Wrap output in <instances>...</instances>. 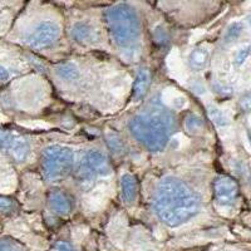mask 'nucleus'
Listing matches in <instances>:
<instances>
[{
  "mask_svg": "<svg viewBox=\"0 0 251 251\" xmlns=\"http://www.w3.org/2000/svg\"><path fill=\"white\" fill-rule=\"evenodd\" d=\"M17 211V202L12 197L0 196V212L1 214L10 215Z\"/></svg>",
  "mask_w": 251,
  "mask_h": 251,
  "instance_id": "20",
  "label": "nucleus"
},
{
  "mask_svg": "<svg viewBox=\"0 0 251 251\" xmlns=\"http://www.w3.org/2000/svg\"><path fill=\"white\" fill-rule=\"evenodd\" d=\"M15 138H17V136H14L10 131L0 128V150L9 151L13 143H14Z\"/></svg>",
  "mask_w": 251,
  "mask_h": 251,
  "instance_id": "19",
  "label": "nucleus"
},
{
  "mask_svg": "<svg viewBox=\"0 0 251 251\" xmlns=\"http://www.w3.org/2000/svg\"><path fill=\"white\" fill-rule=\"evenodd\" d=\"M244 33V24L240 23V22H234L226 28L225 34H224V42L226 44H232L235 43L237 39H240V37L243 35Z\"/></svg>",
  "mask_w": 251,
  "mask_h": 251,
  "instance_id": "16",
  "label": "nucleus"
},
{
  "mask_svg": "<svg viewBox=\"0 0 251 251\" xmlns=\"http://www.w3.org/2000/svg\"><path fill=\"white\" fill-rule=\"evenodd\" d=\"M140 186H138L137 177L132 174H125L121 178V192L122 199L126 203L133 205L138 199L140 194Z\"/></svg>",
  "mask_w": 251,
  "mask_h": 251,
  "instance_id": "10",
  "label": "nucleus"
},
{
  "mask_svg": "<svg viewBox=\"0 0 251 251\" xmlns=\"http://www.w3.org/2000/svg\"><path fill=\"white\" fill-rule=\"evenodd\" d=\"M72 37L77 43L83 44V46H88L97 42L98 33L94 29L92 24L87 22H75L72 25Z\"/></svg>",
  "mask_w": 251,
  "mask_h": 251,
  "instance_id": "9",
  "label": "nucleus"
},
{
  "mask_svg": "<svg viewBox=\"0 0 251 251\" xmlns=\"http://www.w3.org/2000/svg\"><path fill=\"white\" fill-rule=\"evenodd\" d=\"M174 127L175 120L171 112L156 104L136 114L128 123V129L134 140L151 152L166 149Z\"/></svg>",
  "mask_w": 251,
  "mask_h": 251,
  "instance_id": "2",
  "label": "nucleus"
},
{
  "mask_svg": "<svg viewBox=\"0 0 251 251\" xmlns=\"http://www.w3.org/2000/svg\"><path fill=\"white\" fill-rule=\"evenodd\" d=\"M9 71L5 67L0 66V83H4L9 79Z\"/></svg>",
  "mask_w": 251,
  "mask_h": 251,
  "instance_id": "25",
  "label": "nucleus"
},
{
  "mask_svg": "<svg viewBox=\"0 0 251 251\" xmlns=\"http://www.w3.org/2000/svg\"><path fill=\"white\" fill-rule=\"evenodd\" d=\"M150 84H151V75H150V71L146 68L140 69L137 73V77H136V80H134L132 98L136 102L143 100L146 94L149 93Z\"/></svg>",
  "mask_w": 251,
  "mask_h": 251,
  "instance_id": "11",
  "label": "nucleus"
},
{
  "mask_svg": "<svg viewBox=\"0 0 251 251\" xmlns=\"http://www.w3.org/2000/svg\"><path fill=\"white\" fill-rule=\"evenodd\" d=\"M60 37V28L53 20H43L34 24L26 34V44L35 50H44L54 46Z\"/></svg>",
  "mask_w": 251,
  "mask_h": 251,
  "instance_id": "5",
  "label": "nucleus"
},
{
  "mask_svg": "<svg viewBox=\"0 0 251 251\" xmlns=\"http://www.w3.org/2000/svg\"><path fill=\"white\" fill-rule=\"evenodd\" d=\"M111 172L108 157L100 150H91L83 156L79 165V181L82 182H91L96 177L106 176Z\"/></svg>",
  "mask_w": 251,
  "mask_h": 251,
  "instance_id": "6",
  "label": "nucleus"
},
{
  "mask_svg": "<svg viewBox=\"0 0 251 251\" xmlns=\"http://www.w3.org/2000/svg\"><path fill=\"white\" fill-rule=\"evenodd\" d=\"M106 23L123 57L136 59L141 51V20L137 12L129 4H114L106 12Z\"/></svg>",
  "mask_w": 251,
  "mask_h": 251,
  "instance_id": "3",
  "label": "nucleus"
},
{
  "mask_svg": "<svg viewBox=\"0 0 251 251\" xmlns=\"http://www.w3.org/2000/svg\"><path fill=\"white\" fill-rule=\"evenodd\" d=\"M208 116H210V118H211V121L214 122V125L216 126L217 128L226 129L228 127V125H230L228 118L226 117L225 113L220 108H217L216 106L208 107Z\"/></svg>",
  "mask_w": 251,
  "mask_h": 251,
  "instance_id": "18",
  "label": "nucleus"
},
{
  "mask_svg": "<svg viewBox=\"0 0 251 251\" xmlns=\"http://www.w3.org/2000/svg\"><path fill=\"white\" fill-rule=\"evenodd\" d=\"M48 206L50 211L59 216H67L75 207V201L68 192L63 190H54L48 196Z\"/></svg>",
  "mask_w": 251,
  "mask_h": 251,
  "instance_id": "8",
  "label": "nucleus"
},
{
  "mask_svg": "<svg viewBox=\"0 0 251 251\" xmlns=\"http://www.w3.org/2000/svg\"><path fill=\"white\" fill-rule=\"evenodd\" d=\"M249 55H250V47H249V44H245V46L241 47V48L235 53V58H234L235 66L236 67L244 66V63L249 59Z\"/></svg>",
  "mask_w": 251,
  "mask_h": 251,
  "instance_id": "21",
  "label": "nucleus"
},
{
  "mask_svg": "<svg viewBox=\"0 0 251 251\" xmlns=\"http://www.w3.org/2000/svg\"><path fill=\"white\" fill-rule=\"evenodd\" d=\"M208 59H210V51L207 48L203 47H197L192 49V51L188 54V67L195 72L203 71L207 66Z\"/></svg>",
  "mask_w": 251,
  "mask_h": 251,
  "instance_id": "12",
  "label": "nucleus"
},
{
  "mask_svg": "<svg viewBox=\"0 0 251 251\" xmlns=\"http://www.w3.org/2000/svg\"><path fill=\"white\" fill-rule=\"evenodd\" d=\"M201 199L191 186L178 177H165L157 183L153 208L161 223L176 227L187 223L201 211Z\"/></svg>",
  "mask_w": 251,
  "mask_h": 251,
  "instance_id": "1",
  "label": "nucleus"
},
{
  "mask_svg": "<svg viewBox=\"0 0 251 251\" xmlns=\"http://www.w3.org/2000/svg\"><path fill=\"white\" fill-rule=\"evenodd\" d=\"M169 33L166 31L165 28H157L154 29V33H153V40L154 43L157 44L158 47H165L166 44H169Z\"/></svg>",
  "mask_w": 251,
  "mask_h": 251,
  "instance_id": "22",
  "label": "nucleus"
},
{
  "mask_svg": "<svg viewBox=\"0 0 251 251\" xmlns=\"http://www.w3.org/2000/svg\"><path fill=\"white\" fill-rule=\"evenodd\" d=\"M215 201L221 207H234L239 199V185L228 176H219L214 185Z\"/></svg>",
  "mask_w": 251,
  "mask_h": 251,
  "instance_id": "7",
  "label": "nucleus"
},
{
  "mask_svg": "<svg viewBox=\"0 0 251 251\" xmlns=\"http://www.w3.org/2000/svg\"><path fill=\"white\" fill-rule=\"evenodd\" d=\"M106 142L108 145V149L116 154H123L126 152V145L122 138L118 136L116 132H107L106 133Z\"/></svg>",
  "mask_w": 251,
  "mask_h": 251,
  "instance_id": "17",
  "label": "nucleus"
},
{
  "mask_svg": "<svg viewBox=\"0 0 251 251\" xmlns=\"http://www.w3.org/2000/svg\"><path fill=\"white\" fill-rule=\"evenodd\" d=\"M54 251H77L67 241H58L54 245Z\"/></svg>",
  "mask_w": 251,
  "mask_h": 251,
  "instance_id": "24",
  "label": "nucleus"
},
{
  "mask_svg": "<svg viewBox=\"0 0 251 251\" xmlns=\"http://www.w3.org/2000/svg\"><path fill=\"white\" fill-rule=\"evenodd\" d=\"M55 73L64 82L73 83L79 78V69H78L75 63H62L57 67Z\"/></svg>",
  "mask_w": 251,
  "mask_h": 251,
  "instance_id": "14",
  "label": "nucleus"
},
{
  "mask_svg": "<svg viewBox=\"0 0 251 251\" xmlns=\"http://www.w3.org/2000/svg\"><path fill=\"white\" fill-rule=\"evenodd\" d=\"M0 251H23L22 246L10 239H4L0 241Z\"/></svg>",
  "mask_w": 251,
  "mask_h": 251,
  "instance_id": "23",
  "label": "nucleus"
},
{
  "mask_svg": "<svg viewBox=\"0 0 251 251\" xmlns=\"http://www.w3.org/2000/svg\"><path fill=\"white\" fill-rule=\"evenodd\" d=\"M8 152L15 162H24L30 153V145L25 138L17 137Z\"/></svg>",
  "mask_w": 251,
  "mask_h": 251,
  "instance_id": "13",
  "label": "nucleus"
},
{
  "mask_svg": "<svg viewBox=\"0 0 251 251\" xmlns=\"http://www.w3.org/2000/svg\"><path fill=\"white\" fill-rule=\"evenodd\" d=\"M75 152L64 146H50L40 157V170L47 181H58L69 174L75 166Z\"/></svg>",
  "mask_w": 251,
  "mask_h": 251,
  "instance_id": "4",
  "label": "nucleus"
},
{
  "mask_svg": "<svg viewBox=\"0 0 251 251\" xmlns=\"http://www.w3.org/2000/svg\"><path fill=\"white\" fill-rule=\"evenodd\" d=\"M183 127L190 134H200L205 129V121L196 113H188L183 120Z\"/></svg>",
  "mask_w": 251,
  "mask_h": 251,
  "instance_id": "15",
  "label": "nucleus"
}]
</instances>
